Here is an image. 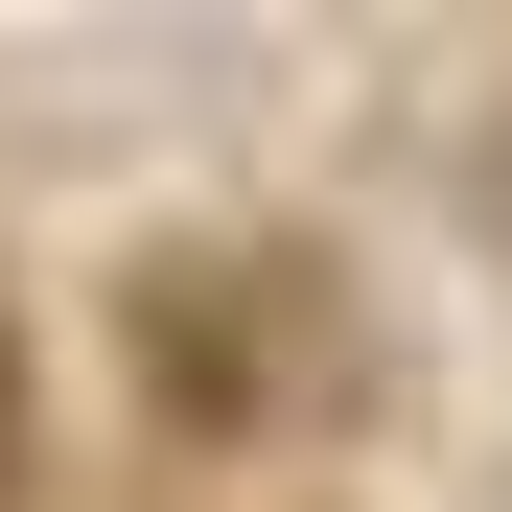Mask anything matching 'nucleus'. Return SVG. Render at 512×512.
<instances>
[{"instance_id": "obj_1", "label": "nucleus", "mask_w": 512, "mask_h": 512, "mask_svg": "<svg viewBox=\"0 0 512 512\" xmlns=\"http://www.w3.org/2000/svg\"><path fill=\"white\" fill-rule=\"evenodd\" d=\"M0 466H24V326H0Z\"/></svg>"}]
</instances>
